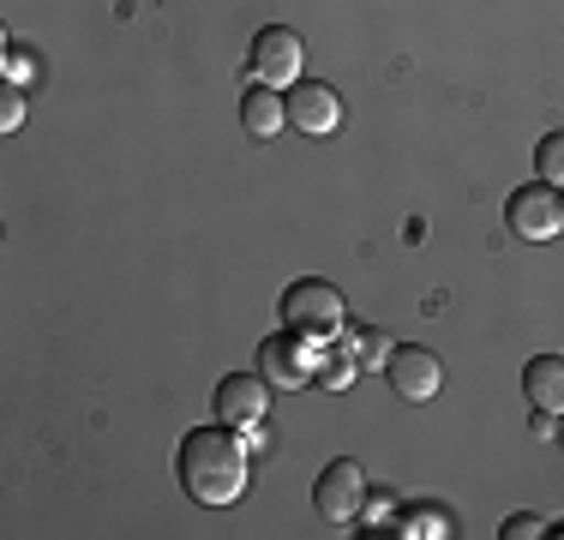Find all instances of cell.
<instances>
[{
    "instance_id": "cell-2",
    "label": "cell",
    "mask_w": 564,
    "mask_h": 540,
    "mask_svg": "<svg viewBox=\"0 0 564 540\" xmlns=\"http://www.w3.org/2000/svg\"><path fill=\"white\" fill-rule=\"evenodd\" d=\"M343 324H348V306H343L337 282L301 277V282L282 289V331H301V336H313L318 348H337Z\"/></svg>"
},
{
    "instance_id": "cell-11",
    "label": "cell",
    "mask_w": 564,
    "mask_h": 540,
    "mask_svg": "<svg viewBox=\"0 0 564 540\" xmlns=\"http://www.w3.org/2000/svg\"><path fill=\"white\" fill-rule=\"evenodd\" d=\"M522 390H529L534 409L564 414V355H534L529 367H522Z\"/></svg>"
},
{
    "instance_id": "cell-3",
    "label": "cell",
    "mask_w": 564,
    "mask_h": 540,
    "mask_svg": "<svg viewBox=\"0 0 564 540\" xmlns=\"http://www.w3.org/2000/svg\"><path fill=\"white\" fill-rule=\"evenodd\" d=\"M301 61H306V43L301 31H289V24H264L259 36H252V85H271V90H289L301 85Z\"/></svg>"
},
{
    "instance_id": "cell-13",
    "label": "cell",
    "mask_w": 564,
    "mask_h": 540,
    "mask_svg": "<svg viewBox=\"0 0 564 540\" xmlns=\"http://www.w3.org/2000/svg\"><path fill=\"white\" fill-rule=\"evenodd\" d=\"M534 169H541L546 186H558V193H564V132H546V139L534 144Z\"/></svg>"
},
{
    "instance_id": "cell-4",
    "label": "cell",
    "mask_w": 564,
    "mask_h": 540,
    "mask_svg": "<svg viewBox=\"0 0 564 540\" xmlns=\"http://www.w3.org/2000/svg\"><path fill=\"white\" fill-rule=\"evenodd\" d=\"M505 223H510V235H517V240H558L564 235V193H558V186H546V181L517 186L510 205H505Z\"/></svg>"
},
{
    "instance_id": "cell-7",
    "label": "cell",
    "mask_w": 564,
    "mask_h": 540,
    "mask_svg": "<svg viewBox=\"0 0 564 540\" xmlns=\"http://www.w3.org/2000/svg\"><path fill=\"white\" fill-rule=\"evenodd\" d=\"M289 127L306 132V139H325V132L343 127V97L330 85H318V78H301V85H289Z\"/></svg>"
},
{
    "instance_id": "cell-14",
    "label": "cell",
    "mask_w": 564,
    "mask_h": 540,
    "mask_svg": "<svg viewBox=\"0 0 564 540\" xmlns=\"http://www.w3.org/2000/svg\"><path fill=\"white\" fill-rule=\"evenodd\" d=\"M355 367H384L391 360V343H384V331H355Z\"/></svg>"
},
{
    "instance_id": "cell-8",
    "label": "cell",
    "mask_w": 564,
    "mask_h": 540,
    "mask_svg": "<svg viewBox=\"0 0 564 540\" xmlns=\"http://www.w3.org/2000/svg\"><path fill=\"white\" fill-rule=\"evenodd\" d=\"M264 409H271V378L264 372H228L217 385V421L247 432L252 421H264Z\"/></svg>"
},
{
    "instance_id": "cell-9",
    "label": "cell",
    "mask_w": 564,
    "mask_h": 540,
    "mask_svg": "<svg viewBox=\"0 0 564 540\" xmlns=\"http://www.w3.org/2000/svg\"><path fill=\"white\" fill-rule=\"evenodd\" d=\"M384 378H391V390L402 402H433L438 385H445V367H438L433 348H391Z\"/></svg>"
},
{
    "instance_id": "cell-19",
    "label": "cell",
    "mask_w": 564,
    "mask_h": 540,
    "mask_svg": "<svg viewBox=\"0 0 564 540\" xmlns=\"http://www.w3.org/2000/svg\"><path fill=\"white\" fill-rule=\"evenodd\" d=\"M558 444H564V414H558Z\"/></svg>"
},
{
    "instance_id": "cell-5",
    "label": "cell",
    "mask_w": 564,
    "mask_h": 540,
    "mask_svg": "<svg viewBox=\"0 0 564 540\" xmlns=\"http://www.w3.org/2000/svg\"><path fill=\"white\" fill-rule=\"evenodd\" d=\"M313 367H318V343L301 331H282L259 348V372L271 378L276 390H306L313 385Z\"/></svg>"
},
{
    "instance_id": "cell-18",
    "label": "cell",
    "mask_w": 564,
    "mask_h": 540,
    "mask_svg": "<svg viewBox=\"0 0 564 540\" xmlns=\"http://www.w3.org/2000/svg\"><path fill=\"white\" fill-rule=\"evenodd\" d=\"M264 444H271V426L252 421V426H247V451H264Z\"/></svg>"
},
{
    "instance_id": "cell-16",
    "label": "cell",
    "mask_w": 564,
    "mask_h": 540,
    "mask_svg": "<svg viewBox=\"0 0 564 540\" xmlns=\"http://www.w3.org/2000/svg\"><path fill=\"white\" fill-rule=\"evenodd\" d=\"M499 534H505V540H534V534H546V522H541V517H510Z\"/></svg>"
},
{
    "instance_id": "cell-6",
    "label": "cell",
    "mask_w": 564,
    "mask_h": 540,
    "mask_svg": "<svg viewBox=\"0 0 564 540\" xmlns=\"http://www.w3.org/2000/svg\"><path fill=\"white\" fill-rule=\"evenodd\" d=\"M313 505H318V517H325V522H355L360 505H367V468H360L355 456H337V463L318 475Z\"/></svg>"
},
{
    "instance_id": "cell-17",
    "label": "cell",
    "mask_w": 564,
    "mask_h": 540,
    "mask_svg": "<svg viewBox=\"0 0 564 540\" xmlns=\"http://www.w3.org/2000/svg\"><path fill=\"white\" fill-rule=\"evenodd\" d=\"M24 78H31V54L12 43V48H7V85H24Z\"/></svg>"
},
{
    "instance_id": "cell-1",
    "label": "cell",
    "mask_w": 564,
    "mask_h": 540,
    "mask_svg": "<svg viewBox=\"0 0 564 540\" xmlns=\"http://www.w3.org/2000/svg\"><path fill=\"white\" fill-rule=\"evenodd\" d=\"M247 439H235V426H198L181 439V451H174V475L181 486L198 498V505L223 510L235 505L240 493H247Z\"/></svg>"
},
{
    "instance_id": "cell-15",
    "label": "cell",
    "mask_w": 564,
    "mask_h": 540,
    "mask_svg": "<svg viewBox=\"0 0 564 540\" xmlns=\"http://www.w3.org/2000/svg\"><path fill=\"white\" fill-rule=\"evenodd\" d=\"M24 127V85L0 90V132H19Z\"/></svg>"
},
{
    "instance_id": "cell-12",
    "label": "cell",
    "mask_w": 564,
    "mask_h": 540,
    "mask_svg": "<svg viewBox=\"0 0 564 540\" xmlns=\"http://www.w3.org/2000/svg\"><path fill=\"white\" fill-rule=\"evenodd\" d=\"M391 529L409 534V540H451L456 534V517H451L445 505H414V510H402Z\"/></svg>"
},
{
    "instance_id": "cell-10",
    "label": "cell",
    "mask_w": 564,
    "mask_h": 540,
    "mask_svg": "<svg viewBox=\"0 0 564 540\" xmlns=\"http://www.w3.org/2000/svg\"><path fill=\"white\" fill-rule=\"evenodd\" d=\"M240 127H247L252 139H276V132L289 127V102H282L271 85H247V97H240Z\"/></svg>"
}]
</instances>
